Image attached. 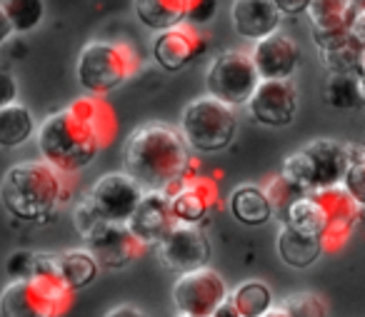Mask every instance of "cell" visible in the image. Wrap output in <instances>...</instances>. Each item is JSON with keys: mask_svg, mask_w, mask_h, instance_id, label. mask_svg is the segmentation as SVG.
<instances>
[{"mask_svg": "<svg viewBox=\"0 0 365 317\" xmlns=\"http://www.w3.org/2000/svg\"><path fill=\"white\" fill-rule=\"evenodd\" d=\"M98 270H101V265H98V260L86 247L58 252V272H61L63 282H66L73 292L93 285V280L98 277Z\"/></svg>", "mask_w": 365, "mask_h": 317, "instance_id": "obj_25", "label": "cell"}, {"mask_svg": "<svg viewBox=\"0 0 365 317\" xmlns=\"http://www.w3.org/2000/svg\"><path fill=\"white\" fill-rule=\"evenodd\" d=\"M348 36L353 38L360 48H365V3H355L353 13H350Z\"/></svg>", "mask_w": 365, "mask_h": 317, "instance_id": "obj_36", "label": "cell"}, {"mask_svg": "<svg viewBox=\"0 0 365 317\" xmlns=\"http://www.w3.org/2000/svg\"><path fill=\"white\" fill-rule=\"evenodd\" d=\"M106 317H145L138 307L133 305H120V307H113L110 312H108Z\"/></svg>", "mask_w": 365, "mask_h": 317, "instance_id": "obj_41", "label": "cell"}, {"mask_svg": "<svg viewBox=\"0 0 365 317\" xmlns=\"http://www.w3.org/2000/svg\"><path fill=\"white\" fill-rule=\"evenodd\" d=\"M323 95L325 103L330 108H338V110H353V108L363 105L358 90V78L355 76H330Z\"/></svg>", "mask_w": 365, "mask_h": 317, "instance_id": "obj_29", "label": "cell"}, {"mask_svg": "<svg viewBox=\"0 0 365 317\" xmlns=\"http://www.w3.org/2000/svg\"><path fill=\"white\" fill-rule=\"evenodd\" d=\"M363 48L353 38H340L330 46L318 48V56L323 68L330 76H358V61Z\"/></svg>", "mask_w": 365, "mask_h": 317, "instance_id": "obj_26", "label": "cell"}, {"mask_svg": "<svg viewBox=\"0 0 365 317\" xmlns=\"http://www.w3.org/2000/svg\"><path fill=\"white\" fill-rule=\"evenodd\" d=\"M153 61L168 73H178L182 68L193 66L200 56L205 53V36L200 28L190 23H180L168 31L155 33L153 38Z\"/></svg>", "mask_w": 365, "mask_h": 317, "instance_id": "obj_13", "label": "cell"}, {"mask_svg": "<svg viewBox=\"0 0 365 317\" xmlns=\"http://www.w3.org/2000/svg\"><path fill=\"white\" fill-rule=\"evenodd\" d=\"M143 195H145V190L123 170L98 177L96 185L91 187V192L86 197L103 222H123V225H128L133 212L140 205Z\"/></svg>", "mask_w": 365, "mask_h": 317, "instance_id": "obj_9", "label": "cell"}, {"mask_svg": "<svg viewBox=\"0 0 365 317\" xmlns=\"http://www.w3.org/2000/svg\"><path fill=\"white\" fill-rule=\"evenodd\" d=\"M280 307L288 312V317H328L323 297L315 292H295V295L285 297Z\"/></svg>", "mask_w": 365, "mask_h": 317, "instance_id": "obj_31", "label": "cell"}, {"mask_svg": "<svg viewBox=\"0 0 365 317\" xmlns=\"http://www.w3.org/2000/svg\"><path fill=\"white\" fill-rule=\"evenodd\" d=\"M118 120L103 98L86 95L56 110L38 125L36 140L43 160L63 175L86 170L113 142Z\"/></svg>", "mask_w": 365, "mask_h": 317, "instance_id": "obj_1", "label": "cell"}, {"mask_svg": "<svg viewBox=\"0 0 365 317\" xmlns=\"http://www.w3.org/2000/svg\"><path fill=\"white\" fill-rule=\"evenodd\" d=\"M83 240H86V250L96 257L98 265L108 270L128 267L145 252V245L123 222H101Z\"/></svg>", "mask_w": 365, "mask_h": 317, "instance_id": "obj_12", "label": "cell"}, {"mask_svg": "<svg viewBox=\"0 0 365 317\" xmlns=\"http://www.w3.org/2000/svg\"><path fill=\"white\" fill-rule=\"evenodd\" d=\"M228 205H230V215L240 225H248V227L265 225L275 215L268 192L258 185H240L238 190H233Z\"/></svg>", "mask_w": 365, "mask_h": 317, "instance_id": "obj_23", "label": "cell"}, {"mask_svg": "<svg viewBox=\"0 0 365 317\" xmlns=\"http://www.w3.org/2000/svg\"><path fill=\"white\" fill-rule=\"evenodd\" d=\"M210 240L198 225H182L178 222L158 245V260L165 270L175 272V275H185V272L208 267L210 262Z\"/></svg>", "mask_w": 365, "mask_h": 317, "instance_id": "obj_11", "label": "cell"}, {"mask_svg": "<svg viewBox=\"0 0 365 317\" xmlns=\"http://www.w3.org/2000/svg\"><path fill=\"white\" fill-rule=\"evenodd\" d=\"M230 21L233 28L243 41H263L280 31V11L273 0H233L230 8Z\"/></svg>", "mask_w": 365, "mask_h": 317, "instance_id": "obj_19", "label": "cell"}, {"mask_svg": "<svg viewBox=\"0 0 365 317\" xmlns=\"http://www.w3.org/2000/svg\"><path fill=\"white\" fill-rule=\"evenodd\" d=\"M273 3L280 11V16H290V18L303 16L310 6V0H273Z\"/></svg>", "mask_w": 365, "mask_h": 317, "instance_id": "obj_38", "label": "cell"}, {"mask_svg": "<svg viewBox=\"0 0 365 317\" xmlns=\"http://www.w3.org/2000/svg\"><path fill=\"white\" fill-rule=\"evenodd\" d=\"M13 103H18V80L0 68V108H8Z\"/></svg>", "mask_w": 365, "mask_h": 317, "instance_id": "obj_37", "label": "cell"}, {"mask_svg": "<svg viewBox=\"0 0 365 317\" xmlns=\"http://www.w3.org/2000/svg\"><path fill=\"white\" fill-rule=\"evenodd\" d=\"M253 120L265 128H288L298 115V88L293 80H260L248 100Z\"/></svg>", "mask_w": 365, "mask_h": 317, "instance_id": "obj_14", "label": "cell"}, {"mask_svg": "<svg viewBox=\"0 0 365 317\" xmlns=\"http://www.w3.org/2000/svg\"><path fill=\"white\" fill-rule=\"evenodd\" d=\"M238 130L235 108L215 100L210 95H200L190 100L180 113V132L195 152H220L233 142Z\"/></svg>", "mask_w": 365, "mask_h": 317, "instance_id": "obj_7", "label": "cell"}, {"mask_svg": "<svg viewBox=\"0 0 365 317\" xmlns=\"http://www.w3.org/2000/svg\"><path fill=\"white\" fill-rule=\"evenodd\" d=\"M325 202V232L320 237L323 252H338L350 235L355 232L358 222L363 220L365 210L343 190V187H330V190H318Z\"/></svg>", "mask_w": 365, "mask_h": 317, "instance_id": "obj_17", "label": "cell"}, {"mask_svg": "<svg viewBox=\"0 0 365 317\" xmlns=\"http://www.w3.org/2000/svg\"><path fill=\"white\" fill-rule=\"evenodd\" d=\"M123 165L145 192H170L180 180L198 172L193 150L180 128L165 123H145L135 128L123 145Z\"/></svg>", "mask_w": 365, "mask_h": 317, "instance_id": "obj_2", "label": "cell"}, {"mask_svg": "<svg viewBox=\"0 0 365 317\" xmlns=\"http://www.w3.org/2000/svg\"><path fill=\"white\" fill-rule=\"evenodd\" d=\"M350 165L343 177V190L365 210V145H348Z\"/></svg>", "mask_w": 365, "mask_h": 317, "instance_id": "obj_30", "label": "cell"}, {"mask_svg": "<svg viewBox=\"0 0 365 317\" xmlns=\"http://www.w3.org/2000/svg\"><path fill=\"white\" fill-rule=\"evenodd\" d=\"M353 8L355 0H310L305 16H308L315 48L348 38V23Z\"/></svg>", "mask_w": 365, "mask_h": 317, "instance_id": "obj_20", "label": "cell"}, {"mask_svg": "<svg viewBox=\"0 0 365 317\" xmlns=\"http://www.w3.org/2000/svg\"><path fill=\"white\" fill-rule=\"evenodd\" d=\"M253 66L260 80H290L300 66V46L293 36L275 31L253 46Z\"/></svg>", "mask_w": 365, "mask_h": 317, "instance_id": "obj_16", "label": "cell"}, {"mask_svg": "<svg viewBox=\"0 0 365 317\" xmlns=\"http://www.w3.org/2000/svg\"><path fill=\"white\" fill-rule=\"evenodd\" d=\"M230 300L235 302L240 317H263L275 307L273 290L263 280H248L243 285H238L233 290V295H230Z\"/></svg>", "mask_w": 365, "mask_h": 317, "instance_id": "obj_27", "label": "cell"}, {"mask_svg": "<svg viewBox=\"0 0 365 317\" xmlns=\"http://www.w3.org/2000/svg\"><path fill=\"white\" fill-rule=\"evenodd\" d=\"M168 195H170L173 215L182 225L200 227L218 205V185L213 177L200 175V172L180 180Z\"/></svg>", "mask_w": 365, "mask_h": 317, "instance_id": "obj_15", "label": "cell"}, {"mask_svg": "<svg viewBox=\"0 0 365 317\" xmlns=\"http://www.w3.org/2000/svg\"><path fill=\"white\" fill-rule=\"evenodd\" d=\"M278 255L280 260L288 267H295V270H305V267L315 265L323 255V242L320 237L313 235H303V232L293 230L288 222H280L278 230Z\"/></svg>", "mask_w": 365, "mask_h": 317, "instance_id": "obj_22", "label": "cell"}, {"mask_svg": "<svg viewBox=\"0 0 365 317\" xmlns=\"http://www.w3.org/2000/svg\"><path fill=\"white\" fill-rule=\"evenodd\" d=\"M71 300L73 290L61 275L21 277L0 292V317H61Z\"/></svg>", "mask_w": 365, "mask_h": 317, "instance_id": "obj_6", "label": "cell"}, {"mask_svg": "<svg viewBox=\"0 0 365 317\" xmlns=\"http://www.w3.org/2000/svg\"><path fill=\"white\" fill-rule=\"evenodd\" d=\"M263 317H288V312H285L283 307H273V310H270L268 315H263Z\"/></svg>", "mask_w": 365, "mask_h": 317, "instance_id": "obj_42", "label": "cell"}, {"mask_svg": "<svg viewBox=\"0 0 365 317\" xmlns=\"http://www.w3.org/2000/svg\"><path fill=\"white\" fill-rule=\"evenodd\" d=\"M210 317H240V312H238V307H235V302L230 300V295L225 297L223 302H220L218 307H215V312Z\"/></svg>", "mask_w": 365, "mask_h": 317, "instance_id": "obj_39", "label": "cell"}, {"mask_svg": "<svg viewBox=\"0 0 365 317\" xmlns=\"http://www.w3.org/2000/svg\"><path fill=\"white\" fill-rule=\"evenodd\" d=\"M228 295L225 280L210 265L178 275V282L173 287V302L178 312L190 317H210Z\"/></svg>", "mask_w": 365, "mask_h": 317, "instance_id": "obj_10", "label": "cell"}, {"mask_svg": "<svg viewBox=\"0 0 365 317\" xmlns=\"http://www.w3.org/2000/svg\"><path fill=\"white\" fill-rule=\"evenodd\" d=\"M68 175L46 160H26L8 167L0 182V200L8 215L26 222H46L68 200Z\"/></svg>", "mask_w": 365, "mask_h": 317, "instance_id": "obj_3", "label": "cell"}, {"mask_svg": "<svg viewBox=\"0 0 365 317\" xmlns=\"http://www.w3.org/2000/svg\"><path fill=\"white\" fill-rule=\"evenodd\" d=\"M215 13H218V0H193L188 21L185 23H190V26H195V28L208 26V23L215 18Z\"/></svg>", "mask_w": 365, "mask_h": 317, "instance_id": "obj_35", "label": "cell"}, {"mask_svg": "<svg viewBox=\"0 0 365 317\" xmlns=\"http://www.w3.org/2000/svg\"><path fill=\"white\" fill-rule=\"evenodd\" d=\"M193 0H133V11L143 28L153 33L168 31L188 21Z\"/></svg>", "mask_w": 365, "mask_h": 317, "instance_id": "obj_21", "label": "cell"}, {"mask_svg": "<svg viewBox=\"0 0 365 317\" xmlns=\"http://www.w3.org/2000/svg\"><path fill=\"white\" fill-rule=\"evenodd\" d=\"M138 71H140V56L128 41L96 38L78 53L76 76L88 95L106 98L108 93L125 85Z\"/></svg>", "mask_w": 365, "mask_h": 317, "instance_id": "obj_4", "label": "cell"}, {"mask_svg": "<svg viewBox=\"0 0 365 317\" xmlns=\"http://www.w3.org/2000/svg\"><path fill=\"white\" fill-rule=\"evenodd\" d=\"M3 11L13 26V33H33L46 18L43 0H3Z\"/></svg>", "mask_w": 365, "mask_h": 317, "instance_id": "obj_28", "label": "cell"}, {"mask_svg": "<svg viewBox=\"0 0 365 317\" xmlns=\"http://www.w3.org/2000/svg\"><path fill=\"white\" fill-rule=\"evenodd\" d=\"M260 76L253 66L250 53L225 51L213 58L205 73V95L225 103L230 108L248 105L250 95L255 93Z\"/></svg>", "mask_w": 365, "mask_h": 317, "instance_id": "obj_8", "label": "cell"}, {"mask_svg": "<svg viewBox=\"0 0 365 317\" xmlns=\"http://www.w3.org/2000/svg\"><path fill=\"white\" fill-rule=\"evenodd\" d=\"M11 36H13V26H11V21H8L3 6H0V46H6V43L11 41Z\"/></svg>", "mask_w": 365, "mask_h": 317, "instance_id": "obj_40", "label": "cell"}, {"mask_svg": "<svg viewBox=\"0 0 365 317\" xmlns=\"http://www.w3.org/2000/svg\"><path fill=\"white\" fill-rule=\"evenodd\" d=\"M36 132V118L28 105L13 103L8 108H0V147L16 150V147L26 145Z\"/></svg>", "mask_w": 365, "mask_h": 317, "instance_id": "obj_24", "label": "cell"}, {"mask_svg": "<svg viewBox=\"0 0 365 317\" xmlns=\"http://www.w3.org/2000/svg\"><path fill=\"white\" fill-rule=\"evenodd\" d=\"M348 165L350 152L345 142H338L333 137H315L285 157L280 175L293 182L300 192H318L343 185Z\"/></svg>", "mask_w": 365, "mask_h": 317, "instance_id": "obj_5", "label": "cell"}, {"mask_svg": "<svg viewBox=\"0 0 365 317\" xmlns=\"http://www.w3.org/2000/svg\"><path fill=\"white\" fill-rule=\"evenodd\" d=\"M33 262H36V252L28 250H18L11 255L6 265V272L11 280H21V277H31L33 275Z\"/></svg>", "mask_w": 365, "mask_h": 317, "instance_id": "obj_34", "label": "cell"}, {"mask_svg": "<svg viewBox=\"0 0 365 317\" xmlns=\"http://www.w3.org/2000/svg\"><path fill=\"white\" fill-rule=\"evenodd\" d=\"M355 3H365V0H355Z\"/></svg>", "mask_w": 365, "mask_h": 317, "instance_id": "obj_44", "label": "cell"}, {"mask_svg": "<svg viewBox=\"0 0 365 317\" xmlns=\"http://www.w3.org/2000/svg\"><path fill=\"white\" fill-rule=\"evenodd\" d=\"M175 225H178V220H175V215H173L170 195H168V192H158V190H150L143 195L140 205H138V210L133 212L130 222H128V227L135 232V237L145 247H150V245L158 247L163 242V237Z\"/></svg>", "mask_w": 365, "mask_h": 317, "instance_id": "obj_18", "label": "cell"}, {"mask_svg": "<svg viewBox=\"0 0 365 317\" xmlns=\"http://www.w3.org/2000/svg\"><path fill=\"white\" fill-rule=\"evenodd\" d=\"M263 190L268 192L270 205H273V212H280V210H283V215H285V210H288V207H290V202H293L295 197L303 195V192H300L298 187L293 185V182L285 180L283 175L270 177V180L265 182Z\"/></svg>", "mask_w": 365, "mask_h": 317, "instance_id": "obj_32", "label": "cell"}, {"mask_svg": "<svg viewBox=\"0 0 365 317\" xmlns=\"http://www.w3.org/2000/svg\"><path fill=\"white\" fill-rule=\"evenodd\" d=\"M178 317H190V315H180V312H178Z\"/></svg>", "mask_w": 365, "mask_h": 317, "instance_id": "obj_43", "label": "cell"}, {"mask_svg": "<svg viewBox=\"0 0 365 317\" xmlns=\"http://www.w3.org/2000/svg\"><path fill=\"white\" fill-rule=\"evenodd\" d=\"M73 222H76V230L81 237H86L88 232L93 230L96 225H101V217H98V212L91 207V202H88V197H83L81 202L76 205V212H73Z\"/></svg>", "mask_w": 365, "mask_h": 317, "instance_id": "obj_33", "label": "cell"}]
</instances>
